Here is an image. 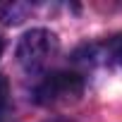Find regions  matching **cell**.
I'll use <instances>...</instances> for the list:
<instances>
[{
  "instance_id": "obj_1",
  "label": "cell",
  "mask_w": 122,
  "mask_h": 122,
  "mask_svg": "<svg viewBox=\"0 0 122 122\" xmlns=\"http://www.w3.org/2000/svg\"><path fill=\"white\" fill-rule=\"evenodd\" d=\"M57 50V38L48 29H29L17 43V62L26 72H38Z\"/></svg>"
},
{
  "instance_id": "obj_2",
  "label": "cell",
  "mask_w": 122,
  "mask_h": 122,
  "mask_svg": "<svg viewBox=\"0 0 122 122\" xmlns=\"http://www.w3.org/2000/svg\"><path fill=\"white\" fill-rule=\"evenodd\" d=\"M84 91V79L77 72H53L48 74L38 86H36V103L50 105V103H62L70 98L81 96Z\"/></svg>"
},
{
  "instance_id": "obj_3",
  "label": "cell",
  "mask_w": 122,
  "mask_h": 122,
  "mask_svg": "<svg viewBox=\"0 0 122 122\" xmlns=\"http://www.w3.org/2000/svg\"><path fill=\"white\" fill-rule=\"evenodd\" d=\"M110 53H112V57H115V62L122 67V36H115V38L110 41Z\"/></svg>"
},
{
  "instance_id": "obj_4",
  "label": "cell",
  "mask_w": 122,
  "mask_h": 122,
  "mask_svg": "<svg viewBox=\"0 0 122 122\" xmlns=\"http://www.w3.org/2000/svg\"><path fill=\"white\" fill-rule=\"evenodd\" d=\"M5 101H7V81H5V77H0V105Z\"/></svg>"
},
{
  "instance_id": "obj_5",
  "label": "cell",
  "mask_w": 122,
  "mask_h": 122,
  "mask_svg": "<svg viewBox=\"0 0 122 122\" xmlns=\"http://www.w3.org/2000/svg\"><path fill=\"white\" fill-rule=\"evenodd\" d=\"M0 55H3V38H0Z\"/></svg>"
}]
</instances>
